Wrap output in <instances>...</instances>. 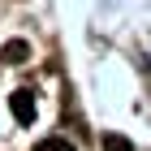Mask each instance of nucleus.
Listing matches in <instances>:
<instances>
[{
    "mask_svg": "<svg viewBox=\"0 0 151 151\" xmlns=\"http://www.w3.org/2000/svg\"><path fill=\"white\" fill-rule=\"evenodd\" d=\"M35 151H78V147H69L65 138H43V142H39Z\"/></svg>",
    "mask_w": 151,
    "mask_h": 151,
    "instance_id": "nucleus-4",
    "label": "nucleus"
},
{
    "mask_svg": "<svg viewBox=\"0 0 151 151\" xmlns=\"http://www.w3.org/2000/svg\"><path fill=\"white\" fill-rule=\"evenodd\" d=\"M104 151H134V142L125 134H104Z\"/></svg>",
    "mask_w": 151,
    "mask_h": 151,
    "instance_id": "nucleus-3",
    "label": "nucleus"
},
{
    "mask_svg": "<svg viewBox=\"0 0 151 151\" xmlns=\"http://www.w3.org/2000/svg\"><path fill=\"white\" fill-rule=\"evenodd\" d=\"M0 60H4V65H26V60H30V43H26V39H9L4 52H0Z\"/></svg>",
    "mask_w": 151,
    "mask_h": 151,
    "instance_id": "nucleus-2",
    "label": "nucleus"
},
{
    "mask_svg": "<svg viewBox=\"0 0 151 151\" xmlns=\"http://www.w3.org/2000/svg\"><path fill=\"white\" fill-rule=\"evenodd\" d=\"M9 108H13V116H17L22 125H30V121H35V112H39L35 91H30V86H17V91L9 95Z\"/></svg>",
    "mask_w": 151,
    "mask_h": 151,
    "instance_id": "nucleus-1",
    "label": "nucleus"
}]
</instances>
